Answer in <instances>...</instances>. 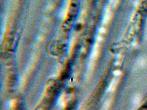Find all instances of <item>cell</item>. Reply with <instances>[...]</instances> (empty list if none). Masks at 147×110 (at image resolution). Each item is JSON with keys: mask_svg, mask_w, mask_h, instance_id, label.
<instances>
[{"mask_svg": "<svg viewBox=\"0 0 147 110\" xmlns=\"http://www.w3.org/2000/svg\"><path fill=\"white\" fill-rule=\"evenodd\" d=\"M111 10H110V9L107 8L106 11L105 16H104V19H103V22L105 24H107L109 21L110 17H111Z\"/></svg>", "mask_w": 147, "mask_h": 110, "instance_id": "cell-1", "label": "cell"}, {"mask_svg": "<svg viewBox=\"0 0 147 110\" xmlns=\"http://www.w3.org/2000/svg\"><path fill=\"white\" fill-rule=\"evenodd\" d=\"M145 38L147 40V27L146 28V32H145Z\"/></svg>", "mask_w": 147, "mask_h": 110, "instance_id": "cell-2", "label": "cell"}]
</instances>
